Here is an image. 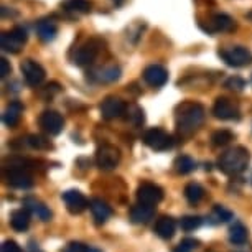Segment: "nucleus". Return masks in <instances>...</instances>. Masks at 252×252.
Masks as SVG:
<instances>
[{"label": "nucleus", "instance_id": "f257e3e1", "mask_svg": "<svg viewBox=\"0 0 252 252\" xmlns=\"http://www.w3.org/2000/svg\"><path fill=\"white\" fill-rule=\"evenodd\" d=\"M206 109L196 101H183L175 107V126L182 137H191L203 126Z\"/></svg>", "mask_w": 252, "mask_h": 252}, {"label": "nucleus", "instance_id": "f03ea898", "mask_svg": "<svg viewBox=\"0 0 252 252\" xmlns=\"http://www.w3.org/2000/svg\"><path fill=\"white\" fill-rule=\"evenodd\" d=\"M251 161V154L246 147H232V149L226 150L224 154L218 158V168L227 177H236L246 172Z\"/></svg>", "mask_w": 252, "mask_h": 252}, {"label": "nucleus", "instance_id": "7ed1b4c3", "mask_svg": "<svg viewBox=\"0 0 252 252\" xmlns=\"http://www.w3.org/2000/svg\"><path fill=\"white\" fill-rule=\"evenodd\" d=\"M106 46V41L99 36H91L89 40L84 41L78 50L74 51L73 56V63L76 66H89L94 63V60L97 58V55L101 53Z\"/></svg>", "mask_w": 252, "mask_h": 252}, {"label": "nucleus", "instance_id": "20e7f679", "mask_svg": "<svg viewBox=\"0 0 252 252\" xmlns=\"http://www.w3.org/2000/svg\"><path fill=\"white\" fill-rule=\"evenodd\" d=\"M221 60L232 68H244L252 63V51L246 46H229L220 51Z\"/></svg>", "mask_w": 252, "mask_h": 252}, {"label": "nucleus", "instance_id": "39448f33", "mask_svg": "<svg viewBox=\"0 0 252 252\" xmlns=\"http://www.w3.org/2000/svg\"><path fill=\"white\" fill-rule=\"evenodd\" d=\"M144 144L155 152H165L173 147V137L160 127H152L144 134Z\"/></svg>", "mask_w": 252, "mask_h": 252}, {"label": "nucleus", "instance_id": "423d86ee", "mask_svg": "<svg viewBox=\"0 0 252 252\" xmlns=\"http://www.w3.org/2000/svg\"><path fill=\"white\" fill-rule=\"evenodd\" d=\"M28 40V33L25 28L22 27H15L12 28L10 32H5L0 38V43H2V50L7 51V53H18L23 45L27 43Z\"/></svg>", "mask_w": 252, "mask_h": 252}, {"label": "nucleus", "instance_id": "0eeeda50", "mask_svg": "<svg viewBox=\"0 0 252 252\" xmlns=\"http://www.w3.org/2000/svg\"><path fill=\"white\" fill-rule=\"evenodd\" d=\"M20 69H22L23 78H25V81L30 84L32 88H38L46 78L45 68L40 63H36L35 60H32V58L23 60L20 63Z\"/></svg>", "mask_w": 252, "mask_h": 252}, {"label": "nucleus", "instance_id": "6e6552de", "mask_svg": "<svg viewBox=\"0 0 252 252\" xmlns=\"http://www.w3.org/2000/svg\"><path fill=\"white\" fill-rule=\"evenodd\" d=\"M213 116L216 119H221V121H236V119L241 117V111H239L237 102H234L229 97L221 96L215 101Z\"/></svg>", "mask_w": 252, "mask_h": 252}, {"label": "nucleus", "instance_id": "1a4fd4ad", "mask_svg": "<svg viewBox=\"0 0 252 252\" xmlns=\"http://www.w3.org/2000/svg\"><path fill=\"white\" fill-rule=\"evenodd\" d=\"M121 161V150L114 145L104 144L96 150V165L101 170H112Z\"/></svg>", "mask_w": 252, "mask_h": 252}, {"label": "nucleus", "instance_id": "9d476101", "mask_svg": "<svg viewBox=\"0 0 252 252\" xmlns=\"http://www.w3.org/2000/svg\"><path fill=\"white\" fill-rule=\"evenodd\" d=\"M137 199H139L140 204L154 208L163 199V189L155 183L144 182L137 188Z\"/></svg>", "mask_w": 252, "mask_h": 252}, {"label": "nucleus", "instance_id": "9b49d317", "mask_svg": "<svg viewBox=\"0 0 252 252\" xmlns=\"http://www.w3.org/2000/svg\"><path fill=\"white\" fill-rule=\"evenodd\" d=\"M7 183L13 188L18 189H28L33 187V177L23 165H15L10 166L5 173Z\"/></svg>", "mask_w": 252, "mask_h": 252}, {"label": "nucleus", "instance_id": "f8f14e48", "mask_svg": "<svg viewBox=\"0 0 252 252\" xmlns=\"http://www.w3.org/2000/svg\"><path fill=\"white\" fill-rule=\"evenodd\" d=\"M126 109H127V104L116 96H107L101 102V106H99L101 116H102V119H106V121H114V119L124 117Z\"/></svg>", "mask_w": 252, "mask_h": 252}, {"label": "nucleus", "instance_id": "ddd939ff", "mask_svg": "<svg viewBox=\"0 0 252 252\" xmlns=\"http://www.w3.org/2000/svg\"><path fill=\"white\" fill-rule=\"evenodd\" d=\"M38 124H40V127L46 134L58 135L61 134V130H63V127H64V119L56 111H45V112H41L40 119H38Z\"/></svg>", "mask_w": 252, "mask_h": 252}, {"label": "nucleus", "instance_id": "4468645a", "mask_svg": "<svg viewBox=\"0 0 252 252\" xmlns=\"http://www.w3.org/2000/svg\"><path fill=\"white\" fill-rule=\"evenodd\" d=\"M204 30L208 33H229L236 30V22L234 18L226 15V13H215L208 18Z\"/></svg>", "mask_w": 252, "mask_h": 252}, {"label": "nucleus", "instance_id": "2eb2a0df", "mask_svg": "<svg viewBox=\"0 0 252 252\" xmlns=\"http://www.w3.org/2000/svg\"><path fill=\"white\" fill-rule=\"evenodd\" d=\"M63 201L66 204V209L71 213V215H81L83 211H86L89 206L88 198L84 196L79 189H68V191L63 193Z\"/></svg>", "mask_w": 252, "mask_h": 252}, {"label": "nucleus", "instance_id": "dca6fc26", "mask_svg": "<svg viewBox=\"0 0 252 252\" xmlns=\"http://www.w3.org/2000/svg\"><path fill=\"white\" fill-rule=\"evenodd\" d=\"M142 76H144V81L149 84V86L157 88V89L165 86L166 81H168V71H166L165 66H161V64L147 66L144 69V73H142Z\"/></svg>", "mask_w": 252, "mask_h": 252}, {"label": "nucleus", "instance_id": "f3484780", "mask_svg": "<svg viewBox=\"0 0 252 252\" xmlns=\"http://www.w3.org/2000/svg\"><path fill=\"white\" fill-rule=\"evenodd\" d=\"M121 66L111 64L99 69H93L91 73H88V79L94 81V83H114V81L121 78Z\"/></svg>", "mask_w": 252, "mask_h": 252}, {"label": "nucleus", "instance_id": "a211bd4d", "mask_svg": "<svg viewBox=\"0 0 252 252\" xmlns=\"http://www.w3.org/2000/svg\"><path fill=\"white\" fill-rule=\"evenodd\" d=\"M23 206H25V209L30 215L36 216L40 221H50L51 218H53V213H51V209L46 206L45 203L38 201V199L35 198H25L23 199Z\"/></svg>", "mask_w": 252, "mask_h": 252}, {"label": "nucleus", "instance_id": "6ab92c4d", "mask_svg": "<svg viewBox=\"0 0 252 252\" xmlns=\"http://www.w3.org/2000/svg\"><path fill=\"white\" fill-rule=\"evenodd\" d=\"M36 35L41 41L50 43V41H53L56 35H58V25L55 23L53 18H41V20L36 23Z\"/></svg>", "mask_w": 252, "mask_h": 252}, {"label": "nucleus", "instance_id": "aec40b11", "mask_svg": "<svg viewBox=\"0 0 252 252\" xmlns=\"http://www.w3.org/2000/svg\"><path fill=\"white\" fill-rule=\"evenodd\" d=\"M154 231L161 239H172L175 236V231H177V222L172 216H160L155 222Z\"/></svg>", "mask_w": 252, "mask_h": 252}, {"label": "nucleus", "instance_id": "412c9836", "mask_svg": "<svg viewBox=\"0 0 252 252\" xmlns=\"http://www.w3.org/2000/svg\"><path fill=\"white\" fill-rule=\"evenodd\" d=\"M89 208H91L93 216H94V220H96L97 224H102V222H106L109 218L112 216L111 206H109L106 201L99 199V198H94L93 201L89 203Z\"/></svg>", "mask_w": 252, "mask_h": 252}, {"label": "nucleus", "instance_id": "4be33fe9", "mask_svg": "<svg viewBox=\"0 0 252 252\" xmlns=\"http://www.w3.org/2000/svg\"><path fill=\"white\" fill-rule=\"evenodd\" d=\"M22 114H23V104L20 101H13L8 104L5 112L2 114V121L7 127H15L20 122Z\"/></svg>", "mask_w": 252, "mask_h": 252}, {"label": "nucleus", "instance_id": "5701e85b", "mask_svg": "<svg viewBox=\"0 0 252 252\" xmlns=\"http://www.w3.org/2000/svg\"><path fill=\"white\" fill-rule=\"evenodd\" d=\"M152 218H154V208L140 203L130 208V221L134 224H147Z\"/></svg>", "mask_w": 252, "mask_h": 252}, {"label": "nucleus", "instance_id": "b1692460", "mask_svg": "<svg viewBox=\"0 0 252 252\" xmlns=\"http://www.w3.org/2000/svg\"><path fill=\"white\" fill-rule=\"evenodd\" d=\"M10 226L15 231H18V232L27 231L28 226H30V213H28L25 208L12 211V215H10Z\"/></svg>", "mask_w": 252, "mask_h": 252}, {"label": "nucleus", "instance_id": "393cba45", "mask_svg": "<svg viewBox=\"0 0 252 252\" xmlns=\"http://www.w3.org/2000/svg\"><path fill=\"white\" fill-rule=\"evenodd\" d=\"M247 239H249V231H247V227L242 224V222L236 221L234 224L229 227V241L236 246H242V244H246Z\"/></svg>", "mask_w": 252, "mask_h": 252}, {"label": "nucleus", "instance_id": "a878e982", "mask_svg": "<svg viewBox=\"0 0 252 252\" xmlns=\"http://www.w3.org/2000/svg\"><path fill=\"white\" fill-rule=\"evenodd\" d=\"M91 7V0H64L63 2V8L71 13H89Z\"/></svg>", "mask_w": 252, "mask_h": 252}, {"label": "nucleus", "instance_id": "bb28decb", "mask_svg": "<svg viewBox=\"0 0 252 252\" xmlns=\"http://www.w3.org/2000/svg\"><path fill=\"white\" fill-rule=\"evenodd\" d=\"M185 198L189 204H198L204 198V188L199 183H188L185 187Z\"/></svg>", "mask_w": 252, "mask_h": 252}, {"label": "nucleus", "instance_id": "cd10ccee", "mask_svg": "<svg viewBox=\"0 0 252 252\" xmlns=\"http://www.w3.org/2000/svg\"><path fill=\"white\" fill-rule=\"evenodd\" d=\"M175 172L180 173V175H188L191 173L194 168H196V163H194V160L191 157L188 155H180L177 157V160H175Z\"/></svg>", "mask_w": 252, "mask_h": 252}, {"label": "nucleus", "instance_id": "c85d7f7f", "mask_svg": "<svg viewBox=\"0 0 252 252\" xmlns=\"http://www.w3.org/2000/svg\"><path fill=\"white\" fill-rule=\"evenodd\" d=\"M126 121L134 124V126H140V124H144L145 121V116H144V111H142V107H139L137 104H127V109H126Z\"/></svg>", "mask_w": 252, "mask_h": 252}, {"label": "nucleus", "instance_id": "c756f323", "mask_svg": "<svg viewBox=\"0 0 252 252\" xmlns=\"http://www.w3.org/2000/svg\"><path fill=\"white\" fill-rule=\"evenodd\" d=\"M234 132L227 130V129H221V130H216L215 134L211 135V144L215 147H224L229 144L231 140H234Z\"/></svg>", "mask_w": 252, "mask_h": 252}, {"label": "nucleus", "instance_id": "7c9ffc66", "mask_svg": "<svg viewBox=\"0 0 252 252\" xmlns=\"http://www.w3.org/2000/svg\"><path fill=\"white\" fill-rule=\"evenodd\" d=\"M27 144H28V147H32V149H35V150H50L51 149V142L40 134L28 135Z\"/></svg>", "mask_w": 252, "mask_h": 252}, {"label": "nucleus", "instance_id": "2f4dec72", "mask_svg": "<svg viewBox=\"0 0 252 252\" xmlns=\"http://www.w3.org/2000/svg\"><path fill=\"white\" fill-rule=\"evenodd\" d=\"M211 220L213 222H227L229 220H232V213L224 206H221V204H216L211 213Z\"/></svg>", "mask_w": 252, "mask_h": 252}, {"label": "nucleus", "instance_id": "473e14b6", "mask_svg": "<svg viewBox=\"0 0 252 252\" xmlns=\"http://www.w3.org/2000/svg\"><path fill=\"white\" fill-rule=\"evenodd\" d=\"M201 222L203 220L199 216H185L182 218V221H180V226H182V229L183 231H194V229H198L199 226H201Z\"/></svg>", "mask_w": 252, "mask_h": 252}, {"label": "nucleus", "instance_id": "72a5a7b5", "mask_svg": "<svg viewBox=\"0 0 252 252\" xmlns=\"http://www.w3.org/2000/svg\"><path fill=\"white\" fill-rule=\"evenodd\" d=\"M198 246H199V241L198 239H193V237H187V239H183L177 247H175L173 252H193Z\"/></svg>", "mask_w": 252, "mask_h": 252}, {"label": "nucleus", "instance_id": "f704fd0d", "mask_svg": "<svg viewBox=\"0 0 252 252\" xmlns=\"http://www.w3.org/2000/svg\"><path fill=\"white\" fill-rule=\"evenodd\" d=\"M224 88L231 89V91H242V89L246 88V81L241 78V76H231V78L226 79L224 83Z\"/></svg>", "mask_w": 252, "mask_h": 252}, {"label": "nucleus", "instance_id": "c9c22d12", "mask_svg": "<svg viewBox=\"0 0 252 252\" xmlns=\"http://www.w3.org/2000/svg\"><path fill=\"white\" fill-rule=\"evenodd\" d=\"M88 249L89 247L84 246L83 242H69L63 252H88Z\"/></svg>", "mask_w": 252, "mask_h": 252}, {"label": "nucleus", "instance_id": "e433bc0d", "mask_svg": "<svg viewBox=\"0 0 252 252\" xmlns=\"http://www.w3.org/2000/svg\"><path fill=\"white\" fill-rule=\"evenodd\" d=\"M2 252H23V251L15 241H5L2 244Z\"/></svg>", "mask_w": 252, "mask_h": 252}, {"label": "nucleus", "instance_id": "4c0bfd02", "mask_svg": "<svg viewBox=\"0 0 252 252\" xmlns=\"http://www.w3.org/2000/svg\"><path fill=\"white\" fill-rule=\"evenodd\" d=\"M10 71H12L10 63H8L5 58L0 60V76H2V78H7V76L10 74Z\"/></svg>", "mask_w": 252, "mask_h": 252}, {"label": "nucleus", "instance_id": "58836bf2", "mask_svg": "<svg viewBox=\"0 0 252 252\" xmlns=\"http://www.w3.org/2000/svg\"><path fill=\"white\" fill-rule=\"evenodd\" d=\"M112 2V5L116 7V8H121V7H124L127 3V0H111Z\"/></svg>", "mask_w": 252, "mask_h": 252}, {"label": "nucleus", "instance_id": "ea45409f", "mask_svg": "<svg viewBox=\"0 0 252 252\" xmlns=\"http://www.w3.org/2000/svg\"><path fill=\"white\" fill-rule=\"evenodd\" d=\"M88 252H101V251H97V249H94V247H89Z\"/></svg>", "mask_w": 252, "mask_h": 252}, {"label": "nucleus", "instance_id": "a19ab883", "mask_svg": "<svg viewBox=\"0 0 252 252\" xmlns=\"http://www.w3.org/2000/svg\"><path fill=\"white\" fill-rule=\"evenodd\" d=\"M36 252H38V251H36Z\"/></svg>", "mask_w": 252, "mask_h": 252}]
</instances>
